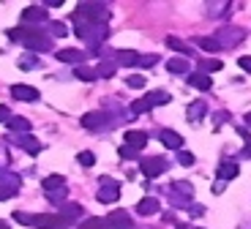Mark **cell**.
I'll return each instance as SVG.
<instances>
[{
    "label": "cell",
    "instance_id": "47",
    "mask_svg": "<svg viewBox=\"0 0 251 229\" xmlns=\"http://www.w3.org/2000/svg\"><path fill=\"white\" fill-rule=\"evenodd\" d=\"M188 210H191V216H202V213H205V207H202V204H191Z\"/></svg>",
    "mask_w": 251,
    "mask_h": 229
},
{
    "label": "cell",
    "instance_id": "7",
    "mask_svg": "<svg viewBox=\"0 0 251 229\" xmlns=\"http://www.w3.org/2000/svg\"><path fill=\"white\" fill-rule=\"evenodd\" d=\"M107 123H109V118L104 112H88V115H82V128H88V131H99Z\"/></svg>",
    "mask_w": 251,
    "mask_h": 229
},
{
    "label": "cell",
    "instance_id": "28",
    "mask_svg": "<svg viewBox=\"0 0 251 229\" xmlns=\"http://www.w3.org/2000/svg\"><path fill=\"white\" fill-rule=\"evenodd\" d=\"M74 76H76V79H82V82H93V79H96V68H90V66H76V68H74Z\"/></svg>",
    "mask_w": 251,
    "mask_h": 229
},
{
    "label": "cell",
    "instance_id": "26",
    "mask_svg": "<svg viewBox=\"0 0 251 229\" xmlns=\"http://www.w3.org/2000/svg\"><path fill=\"white\" fill-rule=\"evenodd\" d=\"M167 47H170V50H175V52H180L183 57H186V55H191V47H188L186 41H180V38H175V36H170V38H167Z\"/></svg>",
    "mask_w": 251,
    "mask_h": 229
},
{
    "label": "cell",
    "instance_id": "44",
    "mask_svg": "<svg viewBox=\"0 0 251 229\" xmlns=\"http://www.w3.org/2000/svg\"><path fill=\"white\" fill-rule=\"evenodd\" d=\"M238 66L243 68L246 74H251V57H240V60H238Z\"/></svg>",
    "mask_w": 251,
    "mask_h": 229
},
{
    "label": "cell",
    "instance_id": "34",
    "mask_svg": "<svg viewBox=\"0 0 251 229\" xmlns=\"http://www.w3.org/2000/svg\"><path fill=\"white\" fill-rule=\"evenodd\" d=\"M19 68H22V71H33V68H38V57L36 55H22L19 57Z\"/></svg>",
    "mask_w": 251,
    "mask_h": 229
},
{
    "label": "cell",
    "instance_id": "29",
    "mask_svg": "<svg viewBox=\"0 0 251 229\" xmlns=\"http://www.w3.org/2000/svg\"><path fill=\"white\" fill-rule=\"evenodd\" d=\"M221 66H224V63L216 60V57H210V60H202V63H200V74H207V76H210L213 71H219Z\"/></svg>",
    "mask_w": 251,
    "mask_h": 229
},
{
    "label": "cell",
    "instance_id": "24",
    "mask_svg": "<svg viewBox=\"0 0 251 229\" xmlns=\"http://www.w3.org/2000/svg\"><path fill=\"white\" fill-rule=\"evenodd\" d=\"M238 172H240V169H238V164H235V161H224V164L219 167V178H221V180L238 178Z\"/></svg>",
    "mask_w": 251,
    "mask_h": 229
},
{
    "label": "cell",
    "instance_id": "1",
    "mask_svg": "<svg viewBox=\"0 0 251 229\" xmlns=\"http://www.w3.org/2000/svg\"><path fill=\"white\" fill-rule=\"evenodd\" d=\"M8 38L11 41H22L30 52H50L52 50L50 38L41 30H33V27H14V30H8Z\"/></svg>",
    "mask_w": 251,
    "mask_h": 229
},
{
    "label": "cell",
    "instance_id": "46",
    "mask_svg": "<svg viewBox=\"0 0 251 229\" xmlns=\"http://www.w3.org/2000/svg\"><path fill=\"white\" fill-rule=\"evenodd\" d=\"M11 120V112H8V106H0V123H8Z\"/></svg>",
    "mask_w": 251,
    "mask_h": 229
},
{
    "label": "cell",
    "instance_id": "51",
    "mask_svg": "<svg viewBox=\"0 0 251 229\" xmlns=\"http://www.w3.org/2000/svg\"><path fill=\"white\" fill-rule=\"evenodd\" d=\"M246 153H249V155H251V142H249V150H246Z\"/></svg>",
    "mask_w": 251,
    "mask_h": 229
},
{
    "label": "cell",
    "instance_id": "3",
    "mask_svg": "<svg viewBox=\"0 0 251 229\" xmlns=\"http://www.w3.org/2000/svg\"><path fill=\"white\" fill-rule=\"evenodd\" d=\"M76 19H82V22H107V8L101 3H79Z\"/></svg>",
    "mask_w": 251,
    "mask_h": 229
},
{
    "label": "cell",
    "instance_id": "4",
    "mask_svg": "<svg viewBox=\"0 0 251 229\" xmlns=\"http://www.w3.org/2000/svg\"><path fill=\"white\" fill-rule=\"evenodd\" d=\"M44 22H50V14H47L44 6H27L25 11H22V27L38 30V25H44Z\"/></svg>",
    "mask_w": 251,
    "mask_h": 229
},
{
    "label": "cell",
    "instance_id": "49",
    "mask_svg": "<svg viewBox=\"0 0 251 229\" xmlns=\"http://www.w3.org/2000/svg\"><path fill=\"white\" fill-rule=\"evenodd\" d=\"M246 126H251V112H249V115H246Z\"/></svg>",
    "mask_w": 251,
    "mask_h": 229
},
{
    "label": "cell",
    "instance_id": "41",
    "mask_svg": "<svg viewBox=\"0 0 251 229\" xmlns=\"http://www.w3.org/2000/svg\"><path fill=\"white\" fill-rule=\"evenodd\" d=\"M126 85H128V87H145V76H139V74H131L128 79H126Z\"/></svg>",
    "mask_w": 251,
    "mask_h": 229
},
{
    "label": "cell",
    "instance_id": "19",
    "mask_svg": "<svg viewBox=\"0 0 251 229\" xmlns=\"http://www.w3.org/2000/svg\"><path fill=\"white\" fill-rule=\"evenodd\" d=\"M41 186H44L47 194H50V191H60V188L66 186V178H63V175H50V178L41 180Z\"/></svg>",
    "mask_w": 251,
    "mask_h": 229
},
{
    "label": "cell",
    "instance_id": "43",
    "mask_svg": "<svg viewBox=\"0 0 251 229\" xmlns=\"http://www.w3.org/2000/svg\"><path fill=\"white\" fill-rule=\"evenodd\" d=\"M8 167V150L0 145V169H6Z\"/></svg>",
    "mask_w": 251,
    "mask_h": 229
},
{
    "label": "cell",
    "instance_id": "17",
    "mask_svg": "<svg viewBox=\"0 0 251 229\" xmlns=\"http://www.w3.org/2000/svg\"><path fill=\"white\" fill-rule=\"evenodd\" d=\"M137 57H139V52H134V50H118L115 52V66H134Z\"/></svg>",
    "mask_w": 251,
    "mask_h": 229
},
{
    "label": "cell",
    "instance_id": "32",
    "mask_svg": "<svg viewBox=\"0 0 251 229\" xmlns=\"http://www.w3.org/2000/svg\"><path fill=\"white\" fill-rule=\"evenodd\" d=\"M158 60H161L158 55H139L134 66H137V68H151V66H158Z\"/></svg>",
    "mask_w": 251,
    "mask_h": 229
},
{
    "label": "cell",
    "instance_id": "25",
    "mask_svg": "<svg viewBox=\"0 0 251 229\" xmlns=\"http://www.w3.org/2000/svg\"><path fill=\"white\" fill-rule=\"evenodd\" d=\"M197 44H200V50H202V52H210V55H216V52L221 50L219 41H216L213 36H202V38H197Z\"/></svg>",
    "mask_w": 251,
    "mask_h": 229
},
{
    "label": "cell",
    "instance_id": "18",
    "mask_svg": "<svg viewBox=\"0 0 251 229\" xmlns=\"http://www.w3.org/2000/svg\"><path fill=\"white\" fill-rule=\"evenodd\" d=\"M188 85L197 87V90H210L213 82H210V76H207V74H200V71H197V74H188Z\"/></svg>",
    "mask_w": 251,
    "mask_h": 229
},
{
    "label": "cell",
    "instance_id": "39",
    "mask_svg": "<svg viewBox=\"0 0 251 229\" xmlns=\"http://www.w3.org/2000/svg\"><path fill=\"white\" fill-rule=\"evenodd\" d=\"M14 218H17V221L22 224V227H33V216H30V213H22V210H17V213H14Z\"/></svg>",
    "mask_w": 251,
    "mask_h": 229
},
{
    "label": "cell",
    "instance_id": "5",
    "mask_svg": "<svg viewBox=\"0 0 251 229\" xmlns=\"http://www.w3.org/2000/svg\"><path fill=\"white\" fill-rule=\"evenodd\" d=\"M139 169H142L145 178H158V175L167 169V161H164V158H158V155H148V158H142Z\"/></svg>",
    "mask_w": 251,
    "mask_h": 229
},
{
    "label": "cell",
    "instance_id": "40",
    "mask_svg": "<svg viewBox=\"0 0 251 229\" xmlns=\"http://www.w3.org/2000/svg\"><path fill=\"white\" fill-rule=\"evenodd\" d=\"M151 106L145 104V99H139V101H134L131 104V115H142V112H148Z\"/></svg>",
    "mask_w": 251,
    "mask_h": 229
},
{
    "label": "cell",
    "instance_id": "13",
    "mask_svg": "<svg viewBox=\"0 0 251 229\" xmlns=\"http://www.w3.org/2000/svg\"><path fill=\"white\" fill-rule=\"evenodd\" d=\"M79 216H82V204H76V202L60 204V218H63L66 224H69V221H76Z\"/></svg>",
    "mask_w": 251,
    "mask_h": 229
},
{
    "label": "cell",
    "instance_id": "6",
    "mask_svg": "<svg viewBox=\"0 0 251 229\" xmlns=\"http://www.w3.org/2000/svg\"><path fill=\"white\" fill-rule=\"evenodd\" d=\"M33 227H36V229H63V227H66V221H63L60 216L38 213V216H33Z\"/></svg>",
    "mask_w": 251,
    "mask_h": 229
},
{
    "label": "cell",
    "instance_id": "15",
    "mask_svg": "<svg viewBox=\"0 0 251 229\" xmlns=\"http://www.w3.org/2000/svg\"><path fill=\"white\" fill-rule=\"evenodd\" d=\"M137 213H139V216H153V213H158V197H145V199H139Z\"/></svg>",
    "mask_w": 251,
    "mask_h": 229
},
{
    "label": "cell",
    "instance_id": "16",
    "mask_svg": "<svg viewBox=\"0 0 251 229\" xmlns=\"http://www.w3.org/2000/svg\"><path fill=\"white\" fill-rule=\"evenodd\" d=\"M205 115H207V104H205V101H194V104L188 106V112H186V118L191 120V123H200Z\"/></svg>",
    "mask_w": 251,
    "mask_h": 229
},
{
    "label": "cell",
    "instance_id": "50",
    "mask_svg": "<svg viewBox=\"0 0 251 229\" xmlns=\"http://www.w3.org/2000/svg\"><path fill=\"white\" fill-rule=\"evenodd\" d=\"M175 229H188V227H186V224H177V227H175Z\"/></svg>",
    "mask_w": 251,
    "mask_h": 229
},
{
    "label": "cell",
    "instance_id": "2",
    "mask_svg": "<svg viewBox=\"0 0 251 229\" xmlns=\"http://www.w3.org/2000/svg\"><path fill=\"white\" fill-rule=\"evenodd\" d=\"M213 38L219 41L221 50H224V47H226V50H232V47H238V44L246 38V30H243V27H238V25H224Z\"/></svg>",
    "mask_w": 251,
    "mask_h": 229
},
{
    "label": "cell",
    "instance_id": "36",
    "mask_svg": "<svg viewBox=\"0 0 251 229\" xmlns=\"http://www.w3.org/2000/svg\"><path fill=\"white\" fill-rule=\"evenodd\" d=\"M177 164H180V167H194V155L180 150V153H177Z\"/></svg>",
    "mask_w": 251,
    "mask_h": 229
},
{
    "label": "cell",
    "instance_id": "10",
    "mask_svg": "<svg viewBox=\"0 0 251 229\" xmlns=\"http://www.w3.org/2000/svg\"><path fill=\"white\" fill-rule=\"evenodd\" d=\"M11 96L17 101H38V90L30 85H14L11 87Z\"/></svg>",
    "mask_w": 251,
    "mask_h": 229
},
{
    "label": "cell",
    "instance_id": "31",
    "mask_svg": "<svg viewBox=\"0 0 251 229\" xmlns=\"http://www.w3.org/2000/svg\"><path fill=\"white\" fill-rule=\"evenodd\" d=\"M79 229H109L107 218H85Z\"/></svg>",
    "mask_w": 251,
    "mask_h": 229
},
{
    "label": "cell",
    "instance_id": "27",
    "mask_svg": "<svg viewBox=\"0 0 251 229\" xmlns=\"http://www.w3.org/2000/svg\"><path fill=\"white\" fill-rule=\"evenodd\" d=\"M172 191H175V194H183L186 199L194 197V186H191L188 180H177V183H172Z\"/></svg>",
    "mask_w": 251,
    "mask_h": 229
},
{
    "label": "cell",
    "instance_id": "22",
    "mask_svg": "<svg viewBox=\"0 0 251 229\" xmlns=\"http://www.w3.org/2000/svg\"><path fill=\"white\" fill-rule=\"evenodd\" d=\"M167 71H170V74H188V60L186 57H172V60L167 63Z\"/></svg>",
    "mask_w": 251,
    "mask_h": 229
},
{
    "label": "cell",
    "instance_id": "37",
    "mask_svg": "<svg viewBox=\"0 0 251 229\" xmlns=\"http://www.w3.org/2000/svg\"><path fill=\"white\" fill-rule=\"evenodd\" d=\"M76 161H79L82 167H93V164H96V155L85 150V153H79V155H76Z\"/></svg>",
    "mask_w": 251,
    "mask_h": 229
},
{
    "label": "cell",
    "instance_id": "11",
    "mask_svg": "<svg viewBox=\"0 0 251 229\" xmlns=\"http://www.w3.org/2000/svg\"><path fill=\"white\" fill-rule=\"evenodd\" d=\"M118 199H120V186H118V183H109V186H101L99 188V202L112 204V202H118Z\"/></svg>",
    "mask_w": 251,
    "mask_h": 229
},
{
    "label": "cell",
    "instance_id": "12",
    "mask_svg": "<svg viewBox=\"0 0 251 229\" xmlns=\"http://www.w3.org/2000/svg\"><path fill=\"white\" fill-rule=\"evenodd\" d=\"M158 139H161L170 150H180L183 148V136L177 134V131H158Z\"/></svg>",
    "mask_w": 251,
    "mask_h": 229
},
{
    "label": "cell",
    "instance_id": "30",
    "mask_svg": "<svg viewBox=\"0 0 251 229\" xmlns=\"http://www.w3.org/2000/svg\"><path fill=\"white\" fill-rule=\"evenodd\" d=\"M0 186H3V188H11V191H19L22 180H19L17 175H0Z\"/></svg>",
    "mask_w": 251,
    "mask_h": 229
},
{
    "label": "cell",
    "instance_id": "45",
    "mask_svg": "<svg viewBox=\"0 0 251 229\" xmlns=\"http://www.w3.org/2000/svg\"><path fill=\"white\" fill-rule=\"evenodd\" d=\"M14 194H17V191H11V188H3V186H0V202H6V199H11Z\"/></svg>",
    "mask_w": 251,
    "mask_h": 229
},
{
    "label": "cell",
    "instance_id": "38",
    "mask_svg": "<svg viewBox=\"0 0 251 229\" xmlns=\"http://www.w3.org/2000/svg\"><path fill=\"white\" fill-rule=\"evenodd\" d=\"M47 199H50L52 204H66V191H63V188H60V191H50V197H47Z\"/></svg>",
    "mask_w": 251,
    "mask_h": 229
},
{
    "label": "cell",
    "instance_id": "14",
    "mask_svg": "<svg viewBox=\"0 0 251 229\" xmlns=\"http://www.w3.org/2000/svg\"><path fill=\"white\" fill-rule=\"evenodd\" d=\"M126 145L134 150H142L148 145V134L145 131H126Z\"/></svg>",
    "mask_w": 251,
    "mask_h": 229
},
{
    "label": "cell",
    "instance_id": "20",
    "mask_svg": "<svg viewBox=\"0 0 251 229\" xmlns=\"http://www.w3.org/2000/svg\"><path fill=\"white\" fill-rule=\"evenodd\" d=\"M57 60H60V63H76V66H82L85 55H82L79 50H60V52H57Z\"/></svg>",
    "mask_w": 251,
    "mask_h": 229
},
{
    "label": "cell",
    "instance_id": "9",
    "mask_svg": "<svg viewBox=\"0 0 251 229\" xmlns=\"http://www.w3.org/2000/svg\"><path fill=\"white\" fill-rule=\"evenodd\" d=\"M14 142L19 145L22 150H27V153H41V142H38L36 136H30V134H19V136H14Z\"/></svg>",
    "mask_w": 251,
    "mask_h": 229
},
{
    "label": "cell",
    "instance_id": "48",
    "mask_svg": "<svg viewBox=\"0 0 251 229\" xmlns=\"http://www.w3.org/2000/svg\"><path fill=\"white\" fill-rule=\"evenodd\" d=\"M0 229H11V227H8V224H6V221H0Z\"/></svg>",
    "mask_w": 251,
    "mask_h": 229
},
{
    "label": "cell",
    "instance_id": "23",
    "mask_svg": "<svg viewBox=\"0 0 251 229\" xmlns=\"http://www.w3.org/2000/svg\"><path fill=\"white\" fill-rule=\"evenodd\" d=\"M167 101H170V93H164V90H153V93H148L145 96V104L151 106H158V104H167Z\"/></svg>",
    "mask_w": 251,
    "mask_h": 229
},
{
    "label": "cell",
    "instance_id": "42",
    "mask_svg": "<svg viewBox=\"0 0 251 229\" xmlns=\"http://www.w3.org/2000/svg\"><path fill=\"white\" fill-rule=\"evenodd\" d=\"M120 155L131 161V158H137V150H134V148H128V145H123V148H120Z\"/></svg>",
    "mask_w": 251,
    "mask_h": 229
},
{
    "label": "cell",
    "instance_id": "35",
    "mask_svg": "<svg viewBox=\"0 0 251 229\" xmlns=\"http://www.w3.org/2000/svg\"><path fill=\"white\" fill-rule=\"evenodd\" d=\"M50 33H52V36H57V38H63L66 33H69V27L63 25V22H52V19H50Z\"/></svg>",
    "mask_w": 251,
    "mask_h": 229
},
{
    "label": "cell",
    "instance_id": "8",
    "mask_svg": "<svg viewBox=\"0 0 251 229\" xmlns=\"http://www.w3.org/2000/svg\"><path fill=\"white\" fill-rule=\"evenodd\" d=\"M107 224L109 229H134V221L126 210H115L112 216H107Z\"/></svg>",
    "mask_w": 251,
    "mask_h": 229
},
{
    "label": "cell",
    "instance_id": "21",
    "mask_svg": "<svg viewBox=\"0 0 251 229\" xmlns=\"http://www.w3.org/2000/svg\"><path fill=\"white\" fill-rule=\"evenodd\" d=\"M8 131H14V134H30V120L27 118H11L8 120Z\"/></svg>",
    "mask_w": 251,
    "mask_h": 229
},
{
    "label": "cell",
    "instance_id": "33",
    "mask_svg": "<svg viewBox=\"0 0 251 229\" xmlns=\"http://www.w3.org/2000/svg\"><path fill=\"white\" fill-rule=\"evenodd\" d=\"M115 63H99L96 66V76H104V79H109V76H115Z\"/></svg>",
    "mask_w": 251,
    "mask_h": 229
}]
</instances>
